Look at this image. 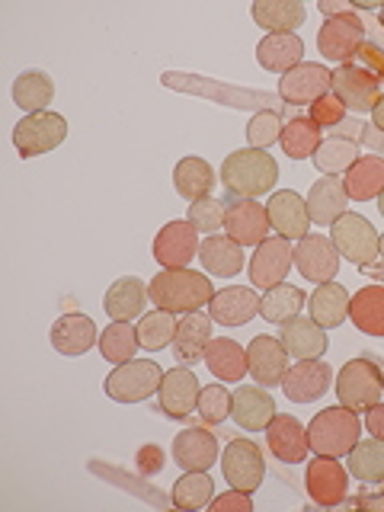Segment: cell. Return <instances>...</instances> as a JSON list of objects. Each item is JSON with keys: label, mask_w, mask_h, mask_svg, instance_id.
<instances>
[{"label": "cell", "mask_w": 384, "mask_h": 512, "mask_svg": "<svg viewBox=\"0 0 384 512\" xmlns=\"http://www.w3.org/2000/svg\"><path fill=\"white\" fill-rule=\"evenodd\" d=\"M279 180V164L272 154L260 148H240L221 164V183H224V205L237 199H256L272 192Z\"/></svg>", "instance_id": "1"}, {"label": "cell", "mask_w": 384, "mask_h": 512, "mask_svg": "<svg viewBox=\"0 0 384 512\" xmlns=\"http://www.w3.org/2000/svg\"><path fill=\"white\" fill-rule=\"evenodd\" d=\"M148 298L154 308H164L170 314H192L208 308V301L215 298V285L208 282L205 272L196 269H164L148 285Z\"/></svg>", "instance_id": "2"}, {"label": "cell", "mask_w": 384, "mask_h": 512, "mask_svg": "<svg viewBox=\"0 0 384 512\" xmlns=\"http://www.w3.org/2000/svg\"><path fill=\"white\" fill-rule=\"evenodd\" d=\"M359 413L349 410V407H330V410H320L311 426H308V442H311V452L314 455H324V458H346L352 448L359 442Z\"/></svg>", "instance_id": "3"}, {"label": "cell", "mask_w": 384, "mask_h": 512, "mask_svg": "<svg viewBox=\"0 0 384 512\" xmlns=\"http://www.w3.org/2000/svg\"><path fill=\"white\" fill-rule=\"evenodd\" d=\"M160 381H164V368L154 359H128L112 368L103 388L119 404H141V400H148L160 391Z\"/></svg>", "instance_id": "4"}, {"label": "cell", "mask_w": 384, "mask_h": 512, "mask_svg": "<svg viewBox=\"0 0 384 512\" xmlns=\"http://www.w3.org/2000/svg\"><path fill=\"white\" fill-rule=\"evenodd\" d=\"M330 228H333L330 231L333 247L340 250V256H346L349 263L368 266L381 256V234L372 228V221L368 218L346 212L343 218H336Z\"/></svg>", "instance_id": "5"}, {"label": "cell", "mask_w": 384, "mask_h": 512, "mask_svg": "<svg viewBox=\"0 0 384 512\" xmlns=\"http://www.w3.org/2000/svg\"><path fill=\"white\" fill-rule=\"evenodd\" d=\"M381 391H384L381 372L372 362H365V359L346 362L343 372L336 375V397H340L343 407L356 410V413L372 410L381 400Z\"/></svg>", "instance_id": "6"}, {"label": "cell", "mask_w": 384, "mask_h": 512, "mask_svg": "<svg viewBox=\"0 0 384 512\" xmlns=\"http://www.w3.org/2000/svg\"><path fill=\"white\" fill-rule=\"evenodd\" d=\"M68 138V122L58 112H36V116H23L13 128V144L20 157H39L55 151L58 144Z\"/></svg>", "instance_id": "7"}, {"label": "cell", "mask_w": 384, "mask_h": 512, "mask_svg": "<svg viewBox=\"0 0 384 512\" xmlns=\"http://www.w3.org/2000/svg\"><path fill=\"white\" fill-rule=\"evenodd\" d=\"M295 266V247L285 237H266L256 253L250 256V282L256 292H269L285 282V276Z\"/></svg>", "instance_id": "8"}, {"label": "cell", "mask_w": 384, "mask_h": 512, "mask_svg": "<svg viewBox=\"0 0 384 512\" xmlns=\"http://www.w3.org/2000/svg\"><path fill=\"white\" fill-rule=\"evenodd\" d=\"M221 471L234 490L253 493L263 484V474H266V461H263L260 445L250 439H234L221 455Z\"/></svg>", "instance_id": "9"}, {"label": "cell", "mask_w": 384, "mask_h": 512, "mask_svg": "<svg viewBox=\"0 0 384 512\" xmlns=\"http://www.w3.org/2000/svg\"><path fill=\"white\" fill-rule=\"evenodd\" d=\"M333 84V71L324 64H308L301 61L298 68L279 77V93L285 103L292 106H314L317 100H324Z\"/></svg>", "instance_id": "10"}, {"label": "cell", "mask_w": 384, "mask_h": 512, "mask_svg": "<svg viewBox=\"0 0 384 512\" xmlns=\"http://www.w3.org/2000/svg\"><path fill=\"white\" fill-rule=\"evenodd\" d=\"M330 93L340 100L349 112H372L375 103L381 100L378 93V77L359 68V64H343L340 71H333V84Z\"/></svg>", "instance_id": "11"}, {"label": "cell", "mask_w": 384, "mask_h": 512, "mask_svg": "<svg viewBox=\"0 0 384 512\" xmlns=\"http://www.w3.org/2000/svg\"><path fill=\"white\" fill-rule=\"evenodd\" d=\"M340 260H343L340 250H336L333 240L324 237V234L301 237L298 247H295V266H298V272L308 282H317V285L336 279V272H340Z\"/></svg>", "instance_id": "12"}, {"label": "cell", "mask_w": 384, "mask_h": 512, "mask_svg": "<svg viewBox=\"0 0 384 512\" xmlns=\"http://www.w3.org/2000/svg\"><path fill=\"white\" fill-rule=\"evenodd\" d=\"M154 260L164 269H186L199 260V231L189 221H170L154 237Z\"/></svg>", "instance_id": "13"}, {"label": "cell", "mask_w": 384, "mask_h": 512, "mask_svg": "<svg viewBox=\"0 0 384 512\" xmlns=\"http://www.w3.org/2000/svg\"><path fill=\"white\" fill-rule=\"evenodd\" d=\"M365 39V26L359 16L352 13H340V16H327V23L317 32V48L320 55L330 61H349L359 52V45Z\"/></svg>", "instance_id": "14"}, {"label": "cell", "mask_w": 384, "mask_h": 512, "mask_svg": "<svg viewBox=\"0 0 384 512\" xmlns=\"http://www.w3.org/2000/svg\"><path fill=\"white\" fill-rule=\"evenodd\" d=\"M224 231L234 237L240 247H260L266 234L272 231L266 205L253 199H237L228 202V215H224Z\"/></svg>", "instance_id": "15"}, {"label": "cell", "mask_w": 384, "mask_h": 512, "mask_svg": "<svg viewBox=\"0 0 384 512\" xmlns=\"http://www.w3.org/2000/svg\"><path fill=\"white\" fill-rule=\"evenodd\" d=\"M333 384V372L327 362L320 359H304V362H295L288 365V372L282 378V391L288 400H295V404H311V400L324 397Z\"/></svg>", "instance_id": "16"}, {"label": "cell", "mask_w": 384, "mask_h": 512, "mask_svg": "<svg viewBox=\"0 0 384 512\" xmlns=\"http://www.w3.org/2000/svg\"><path fill=\"white\" fill-rule=\"evenodd\" d=\"M199 394H202L199 378L189 372V365H176L170 372H164V381H160V391H157L160 410L173 416V420H183V416L196 410Z\"/></svg>", "instance_id": "17"}, {"label": "cell", "mask_w": 384, "mask_h": 512, "mask_svg": "<svg viewBox=\"0 0 384 512\" xmlns=\"http://www.w3.org/2000/svg\"><path fill=\"white\" fill-rule=\"evenodd\" d=\"M288 352L282 346V340L276 336H256V340L247 346V365H250V378L263 388H276L282 384L285 372H288Z\"/></svg>", "instance_id": "18"}, {"label": "cell", "mask_w": 384, "mask_h": 512, "mask_svg": "<svg viewBox=\"0 0 384 512\" xmlns=\"http://www.w3.org/2000/svg\"><path fill=\"white\" fill-rule=\"evenodd\" d=\"M231 416L240 429L260 432L272 423L276 416V400L263 388V384H240L231 394Z\"/></svg>", "instance_id": "19"}, {"label": "cell", "mask_w": 384, "mask_h": 512, "mask_svg": "<svg viewBox=\"0 0 384 512\" xmlns=\"http://www.w3.org/2000/svg\"><path fill=\"white\" fill-rule=\"evenodd\" d=\"M266 212H269L272 231H279V237H285V240L308 237L311 215H308V202H304L298 192H292V189L272 192V199L266 202Z\"/></svg>", "instance_id": "20"}, {"label": "cell", "mask_w": 384, "mask_h": 512, "mask_svg": "<svg viewBox=\"0 0 384 512\" xmlns=\"http://www.w3.org/2000/svg\"><path fill=\"white\" fill-rule=\"evenodd\" d=\"M208 314H212L215 324L224 327H240L260 314V298H256V288L247 285H231L215 292V298L208 301Z\"/></svg>", "instance_id": "21"}, {"label": "cell", "mask_w": 384, "mask_h": 512, "mask_svg": "<svg viewBox=\"0 0 384 512\" xmlns=\"http://www.w3.org/2000/svg\"><path fill=\"white\" fill-rule=\"evenodd\" d=\"M48 336H52V346L61 352V356H68V359L84 356V352H90L96 343H100V330H96V324L87 314H64V317H58Z\"/></svg>", "instance_id": "22"}, {"label": "cell", "mask_w": 384, "mask_h": 512, "mask_svg": "<svg viewBox=\"0 0 384 512\" xmlns=\"http://www.w3.org/2000/svg\"><path fill=\"white\" fill-rule=\"evenodd\" d=\"M282 346L292 359L304 362V359H320L327 352L330 340H327V330L317 324L311 317H295L282 324Z\"/></svg>", "instance_id": "23"}, {"label": "cell", "mask_w": 384, "mask_h": 512, "mask_svg": "<svg viewBox=\"0 0 384 512\" xmlns=\"http://www.w3.org/2000/svg\"><path fill=\"white\" fill-rule=\"evenodd\" d=\"M308 215H311V224H324V228H330V224L336 218L346 215L349 208V192H346V183L340 180V176H324V180H317L308 192Z\"/></svg>", "instance_id": "24"}, {"label": "cell", "mask_w": 384, "mask_h": 512, "mask_svg": "<svg viewBox=\"0 0 384 512\" xmlns=\"http://www.w3.org/2000/svg\"><path fill=\"white\" fill-rule=\"evenodd\" d=\"M244 260H247L244 247H240L237 240L228 234H212L199 244V263L205 266L208 276L234 279L237 272L244 269Z\"/></svg>", "instance_id": "25"}, {"label": "cell", "mask_w": 384, "mask_h": 512, "mask_svg": "<svg viewBox=\"0 0 384 512\" xmlns=\"http://www.w3.org/2000/svg\"><path fill=\"white\" fill-rule=\"evenodd\" d=\"M173 458L183 471H208L218 461V439L208 429H183L173 439Z\"/></svg>", "instance_id": "26"}, {"label": "cell", "mask_w": 384, "mask_h": 512, "mask_svg": "<svg viewBox=\"0 0 384 512\" xmlns=\"http://www.w3.org/2000/svg\"><path fill=\"white\" fill-rule=\"evenodd\" d=\"M212 343V314H202V311H192L183 314L180 327H176V359L183 365H196L205 359V349Z\"/></svg>", "instance_id": "27"}, {"label": "cell", "mask_w": 384, "mask_h": 512, "mask_svg": "<svg viewBox=\"0 0 384 512\" xmlns=\"http://www.w3.org/2000/svg\"><path fill=\"white\" fill-rule=\"evenodd\" d=\"M301 58H304V42L295 32H272V36H266L256 45V61H260V68L272 74H288L292 68H298Z\"/></svg>", "instance_id": "28"}, {"label": "cell", "mask_w": 384, "mask_h": 512, "mask_svg": "<svg viewBox=\"0 0 384 512\" xmlns=\"http://www.w3.org/2000/svg\"><path fill=\"white\" fill-rule=\"evenodd\" d=\"M144 301H148V285L135 276H125L109 285V292L103 298V311L112 320H128L132 324L135 317H144Z\"/></svg>", "instance_id": "29"}, {"label": "cell", "mask_w": 384, "mask_h": 512, "mask_svg": "<svg viewBox=\"0 0 384 512\" xmlns=\"http://www.w3.org/2000/svg\"><path fill=\"white\" fill-rule=\"evenodd\" d=\"M266 439L282 461H304V455L311 452L308 429H304L295 416H272V423L266 426Z\"/></svg>", "instance_id": "30"}, {"label": "cell", "mask_w": 384, "mask_h": 512, "mask_svg": "<svg viewBox=\"0 0 384 512\" xmlns=\"http://www.w3.org/2000/svg\"><path fill=\"white\" fill-rule=\"evenodd\" d=\"M205 365L212 368V375L218 381H244V375H250L247 365V349L228 340V336H218V340L208 343L205 349Z\"/></svg>", "instance_id": "31"}, {"label": "cell", "mask_w": 384, "mask_h": 512, "mask_svg": "<svg viewBox=\"0 0 384 512\" xmlns=\"http://www.w3.org/2000/svg\"><path fill=\"white\" fill-rule=\"evenodd\" d=\"M308 317L317 320L320 327H340L343 320L349 317V295L343 285L336 282H324L314 288V295L308 298Z\"/></svg>", "instance_id": "32"}, {"label": "cell", "mask_w": 384, "mask_h": 512, "mask_svg": "<svg viewBox=\"0 0 384 512\" xmlns=\"http://www.w3.org/2000/svg\"><path fill=\"white\" fill-rule=\"evenodd\" d=\"M215 183H218L215 170L208 167L202 157H183L180 164H176V170H173V186L189 202L208 199V196H212Z\"/></svg>", "instance_id": "33"}, {"label": "cell", "mask_w": 384, "mask_h": 512, "mask_svg": "<svg viewBox=\"0 0 384 512\" xmlns=\"http://www.w3.org/2000/svg\"><path fill=\"white\" fill-rule=\"evenodd\" d=\"M250 13L256 26H263L269 36L272 32H295L308 16V10L298 0H256Z\"/></svg>", "instance_id": "34"}, {"label": "cell", "mask_w": 384, "mask_h": 512, "mask_svg": "<svg viewBox=\"0 0 384 512\" xmlns=\"http://www.w3.org/2000/svg\"><path fill=\"white\" fill-rule=\"evenodd\" d=\"M308 487H311L314 500L324 503V506H333V503L343 500L346 496V474H343L340 464H336V458L317 455V461L308 468Z\"/></svg>", "instance_id": "35"}, {"label": "cell", "mask_w": 384, "mask_h": 512, "mask_svg": "<svg viewBox=\"0 0 384 512\" xmlns=\"http://www.w3.org/2000/svg\"><path fill=\"white\" fill-rule=\"evenodd\" d=\"M55 100V84L45 71H23L13 84V103L20 106L26 116L45 112V106Z\"/></svg>", "instance_id": "36"}, {"label": "cell", "mask_w": 384, "mask_h": 512, "mask_svg": "<svg viewBox=\"0 0 384 512\" xmlns=\"http://www.w3.org/2000/svg\"><path fill=\"white\" fill-rule=\"evenodd\" d=\"M304 292L298 285H276V288H269V292H263L260 298V317L269 320V324H288V320H295L301 317L304 311Z\"/></svg>", "instance_id": "37"}, {"label": "cell", "mask_w": 384, "mask_h": 512, "mask_svg": "<svg viewBox=\"0 0 384 512\" xmlns=\"http://www.w3.org/2000/svg\"><path fill=\"white\" fill-rule=\"evenodd\" d=\"M346 468L365 484H384V439H359L346 455Z\"/></svg>", "instance_id": "38"}, {"label": "cell", "mask_w": 384, "mask_h": 512, "mask_svg": "<svg viewBox=\"0 0 384 512\" xmlns=\"http://www.w3.org/2000/svg\"><path fill=\"white\" fill-rule=\"evenodd\" d=\"M349 199H378L384 189V160L381 157H359L346 173Z\"/></svg>", "instance_id": "39"}, {"label": "cell", "mask_w": 384, "mask_h": 512, "mask_svg": "<svg viewBox=\"0 0 384 512\" xmlns=\"http://www.w3.org/2000/svg\"><path fill=\"white\" fill-rule=\"evenodd\" d=\"M138 349H141L138 327H132L128 320H112V324L100 333V352H103V359L112 365H122L128 359H135Z\"/></svg>", "instance_id": "40"}, {"label": "cell", "mask_w": 384, "mask_h": 512, "mask_svg": "<svg viewBox=\"0 0 384 512\" xmlns=\"http://www.w3.org/2000/svg\"><path fill=\"white\" fill-rule=\"evenodd\" d=\"M362 154H359V141L352 138H327L320 141V148L314 154V167L327 176H340L349 173V167L356 164Z\"/></svg>", "instance_id": "41"}, {"label": "cell", "mask_w": 384, "mask_h": 512, "mask_svg": "<svg viewBox=\"0 0 384 512\" xmlns=\"http://www.w3.org/2000/svg\"><path fill=\"white\" fill-rule=\"evenodd\" d=\"M215 500V484L208 471H186V477H180L173 484V506L180 509H205Z\"/></svg>", "instance_id": "42"}, {"label": "cell", "mask_w": 384, "mask_h": 512, "mask_svg": "<svg viewBox=\"0 0 384 512\" xmlns=\"http://www.w3.org/2000/svg\"><path fill=\"white\" fill-rule=\"evenodd\" d=\"M176 327H180V324H176V314H170L164 308L144 314L138 320V343H141V349H151V352L167 349L176 340Z\"/></svg>", "instance_id": "43"}, {"label": "cell", "mask_w": 384, "mask_h": 512, "mask_svg": "<svg viewBox=\"0 0 384 512\" xmlns=\"http://www.w3.org/2000/svg\"><path fill=\"white\" fill-rule=\"evenodd\" d=\"M282 148L292 160L314 157L320 148V125L314 119H292L282 128Z\"/></svg>", "instance_id": "44"}, {"label": "cell", "mask_w": 384, "mask_h": 512, "mask_svg": "<svg viewBox=\"0 0 384 512\" xmlns=\"http://www.w3.org/2000/svg\"><path fill=\"white\" fill-rule=\"evenodd\" d=\"M224 215H228V205H224L221 199H199V202H192L189 205V224L196 228L199 234H205V237H212L215 231H221L224 228Z\"/></svg>", "instance_id": "45"}, {"label": "cell", "mask_w": 384, "mask_h": 512, "mask_svg": "<svg viewBox=\"0 0 384 512\" xmlns=\"http://www.w3.org/2000/svg\"><path fill=\"white\" fill-rule=\"evenodd\" d=\"M282 119H279V112H269V109H263V112H256V116L250 119V125H247V141H250V148H260V151H266V148H272V144H279L282 141Z\"/></svg>", "instance_id": "46"}, {"label": "cell", "mask_w": 384, "mask_h": 512, "mask_svg": "<svg viewBox=\"0 0 384 512\" xmlns=\"http://www.w3.org/2000/svg\"><path fill=\"white\" fill-rule=\"evenodd\" d=\"M199 416L205 423H224L231 416V394L224 384H205L196 404Z\"/></svg>", "instance_id": "47"}, {"label": "cell", "mask_w": 384, "mask_h": 512, "mask_svg": "<svg viewBox=\"0 0 384 512\" xmlns=\"http://www.w3.org/2000/svg\"><path fill=\"white\" fill-rule=\"evenodd\" d=\"M343 112H346V106L340 103V100H336V96L333 93H327L324 96V100H317L314 103V122L317 125H330V122H340L343 119Z\"/></svg>", "instance_id": "48"}, {"label": "cell", "mask_w": 384, "mask_h": 512, "mask_svg": "<svg viewBox=\"0 0 384 512\" xmlns=\"http://www.w3.org/2000/svg\"><path fill=\"white\" fill-rule=\"evenodd\" d=\"M212 509H215V512H250L253 503H250V493L231 487L224 496H215V500H212Z\"/></svg>", "instance_id": "49"}, {"label": "cell", "mask_w": 384, "mask_h": 512, "mask_svg": "<svg viewBox=\"0 0 384 512\" xmlns=\"http://www.w3.org/2000/svg\"><path fill=\"white\" fill-rule=\"evenodd\" d=\"M365 426L372 429V436L384 439V404H375L372 410H365Z\"/></svg>", "instance_id": "50"}, {"label": "cell", "mask_w": 384, "mask_h": 512, "mask_svg": "<svg viewBox=\"0 0 384 512\" xmlns=\"http://www.w3.org/2000/svg\"><path fill=\"white\" fill-rule=\"evenodd\" d=\"M141 458H144V464H141L144 474H151V471L157 474L160 468H164V452H160V448H144Z\"/></svg>", "instance_id": "51"}, {"label": "cell", "mask_w": 384, "mask_h": 512, "mask_svg": "<svg viewBox=\"0 0 384 512\" xmlns=\"http://www.w3.org/2000/svg\"><path fill=\"white\" fill-rule=\"evenodd\" d=\"M372 119H375V128H378V132H384V93H381V100H378L375 109H372Z\"/></svg>", "instance_id": "52"}, {"label": "cell", "mask_w": 384, "mask_h": 512, "mask_svg": "<svg viewBox=\"0 0 384 512\" xmlns=\"http://www.w3.org/2000/svg\"><path fill=\"white\" fill-rule=\"evenodd\" d=\"M378 212L384 215V189H381V196H378Z\"/></svg>", "instance_id": "53"}, {"label": "cell", "mask_w": 384, "mask_h": 512, "mask_svg": "<svg viewBox=\"0 0 384 512\" xmlns=\"http://www.w3.org/2000/svg\"><path fill=\"white\" fill-rule=\"evenodd\" d=\"M378 16H381V23H384V7H378Z\"/></svg>", "instance_id": "54"}, {"label": "cell", "mask_w": 384, "mask_h": 512, "mask_svg": "<svg viewBox=\"0 0 384 512\" xmlns=\"http://www.w3.org/2000/svg\"><path fill=\"white\" fill-rule=\"evenodd\" d=\"M381 256H384V234H381Z\"/></svg>", "instance_id": "55"}]
</instances>
